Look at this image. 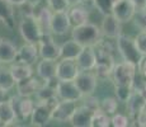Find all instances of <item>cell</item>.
Here are the masks:
<instances>
[{
	"label": "cell",
	"instance_id": "obj_4",
	"mask_svg": "<svg viewBox=\"0 0 146 127\" xmlns=\"http://www.w3.org/2000/svg\"><path fill=\"white\" fill-rule=\"evenodd\" d=\"M60 100L57 97L46 102H38L31 114V123L36 127H43L50 123L52 120V111L57 102Z\"/></svg>",
	"mask_w": 146,
	"mask_h": 127
},
{
	"label": "cell",
	"instance_id": "obj_18",
	"mask_svg": "<svg viewBox=\"0 0 146 127\" xmlns=\"http://www.w3.org/2000/svg\"><path fill=\"white\" fill-rule=\"evenodd\" d=\"M76 63L80 70H94L97 64V53L94 46H84L76 57Z\"/></svg>",
	"mask_w": 146,
	"mask_h": 127
},
{
	"label": "cell",
	"instance_id": "obj_11",
	"mask_svg": "<svg viewBox=\"0 0 146 127\" xmlns=\"http://www.w3.org/2000/svg\"><path fill=\"white\" fill-rule=\"evenodd\" d=\"M53 35H43L38 42V52L41 59L58 60L60 59V46L53 41Z\"/></svg>",
	"mask_w": 146,
	"mask_h": 127
},
{
	"label": "cell",
	"instance_id": "obj_45",
	"mask_svg": "<svg viewBox=\"0 0 146 127\" xmlns=\"http://www.w3.org/2000/svg\"><path fill=\"white\" fill-rule=\"evenodd\" d=\"M0 41H1V37H0Z\"/></svg>",
	"mask_w": 146,
	"mask_h": 127
},
{
	"label": "cell",
	"instance_id": "obj_29",
	"mask_svg": "<svg viewBox=\"0 0 146 127\" xmlns=\"http://www.w3.org/2000/svg\"><path fill=\"white\" fill-rule=\"evenodd\" d=\"M118 108V99L113 97H106L103 99H100V104H99V109L103 111L104 113L113 116L117 112Z\"/></svg>",
	"mask_w": 146,
	"mask_h": 127
},
{
	"label": "cell",
	"instance_id": "obj_14",
	"mask_svg": "<svg viewBox=\"0 0 146 127\" xmlns=\"http://www.w3.org/2000/svg\"><path fill=\"white\" fill-rule=\"evenodd\" d=\"M100 29L104 37L109 39H116L119 35H122V23L113 14H107V15H103Z\"/></svg>",
	"mask_w": 146,
	"mask_h": 127
},
{
	"label": "cell",
	"instance_id": "obj_8",
	"mask_svg": "<svg viewBox=\"0 0 146 127\" xmlns=\"http://www.w3.org/2000/svg\"><path fill=\"white\" fill-rule=\"evenodd\" d=\"M74 81L80 89L83 97H85V95L94 94L98 84V76L95 72H93V70H81Z\"/></svg>",
	"mask_w": 146,
	"mask_h": 127
},
{
	"label": "cell",
	"instance_id": "obj_20",
	"mask_svg": "<svg viewBox=\"0 0 146 127\" xmlns=\"http://www.w3.org/2000/svg\"><path fill=\"white\" fill-rule=\"evenodd\" d=\"M146 107V100L142 97V94L139 90H133V93L131 94V97L128 98V100L126 102V108H127L128 116L130 118H132V121L137 117V114L142 111Z\"/></svg>",
	"mask_w": 146,
	"mask_h": 127
},
{
	"label": "cell",
	"instance_id": "obj_1",
	"mask_svg": "<svg viewBox=\"0 0 146 127\" xmlns=\"http://www.w3.org/2000/svg\"><path fill=\"white\" fill-rule=\"evenodd\" d=\"M95 53H97V64L94 67V72L97 74L98 79H107L112 75L114 69V59L112 55V51L106 42L100 41L94 46Z\"/></svg>",
	"mask_w": 146,
	"mask_h": 127
},
{
	"label": "cell",
	"instance_id": "obj_28",
	"mask_svg": "<svg viewBox=\"0 0 146 127\" xmlns=\"http://www.w3.org/2000/svg\"><path fill=\"white\" fill-rule=\"evenodd\" d=\"M15 80H14L10 69H7L4 66H0V88L9 92L15 86Z\"/></svg>",
	"mask_w": 146,
	"mask_h": 127
},
{
	"label": "cell",
	"instance_id": "obj_44",
	"mask_svg": "<svg viewBox=\"0 0 146 127\" xmlns=\"http://www.w3.org/2000/svg\"><path fill=\"white\" fill-rule=\"evenodd\" d=\"M0 66H1V61H0Z\"/></svg>",
	"mask_w": 146,
	"mask_h": 127
},
{
	"label": "cell",
	"instance_id": "obj_34",
	"mask_svg": "<svg viewBox=\"0 0 146 127\" xmlns=\"http://www.w3.org/2000/svg\"><path fill=\"white\" fill-rule=\"evenodd\" d=\"M131 118L123 113H114L111 116V126L113 127H127L131 125Z\"/></svg>",
	"mask_w": 146,
	"mask_h": 127
},
{
	"label": "cell",
	"instance_id": "obj_31",
	"mask_svg": "<svg viewBox=\"0 0 146 127\" xmlns=\"http://www.w3.org/2000/svg\"><path fill=\"white\" fill-rule=\"evenodd\" d=\"M116 0H93V5L102 15L112 14V9Z\"/></svg>",
	"mask_w": 146,
	"mask_h": 127
},
{
	"label": "cell",
	"instance_id": "obj_23",
	"mask_svg": "<svg viewBox=\"0 0 146 127\" xmlns=\"http://www.w3.org/2000/svg\"><path fill=\"white\" fill-rule=\"evenodd\" d=\"M67 14H69V19L71 22L72 27L85 24L89 22V12L84 7H81L80 4L71 5L67 10Z\"/></svg>",
	"mask_w": 146,
	"mask_h": 127
},
{
	"label": "cell",
	"instance_id": "obj_37",
	"mask_svg": "<svg viewBox=\"0 0 146 127\" xmlns=\"http://www.w3.org/2000/svg\"><path fill=\"white\" fill-rule=\"evenodd\" d=\"M85 103H84V106L89 107L90 109H93V111H97V109H99V104H100V99L97 97H94L93 94L90 95H85Z\"/></svg>",
	"mask_w": 146,
	"mask_h": 127
},
{
	"label": "cell",
	"instance_id": "obj_10",
	"mask_svg": "<svg viewBox=\"0 0 146 127\" xmlns=\"http://www.w3.org/2000/svg\"><path fill=\"white\" fill-rule=\"evenodd\" d=\"M9 100L12 102V106L17 113L18 121H26L27 118H31L33 109L36 107V103L31 99V97H10Z\"/></svg>",
	"mask_w": 146,
	"mask_h": 127
},
{
	"label": "cell",
	"instance_id": "obj_39",
	"mask_svg": "<svg viewBox=\"0 0 146 127\" xmlns=\"http://www.w3.org/2000/svg\"><path fill=\"white\" fill-rule=\"evenodd\" d=\"M139 71H140V74H141V75L146 79V59H145V57H144V60H142V63L140 64Z\"/></svg>",
	"mask_w": 146,
	"mask_h": 127
},
{
	"label": "cell",
	"instance_id": "obj_9",
	"mask_svg": "<svg viewBox=\"0 0 146 127\" xmlns=\"http://www.w3.org/2000/svg\"><path fill=\"white\" fill-rule=\"evenodd\" d=\"M56 92H57V98L60 100L78 102L83 98V94L74 80H58Z\"/></svg>",
	"mask_w": 146,
	"mask_h": 127
},
{
	"label": "cell",
	"instance_id": "obj_40",
	"mask_svg": "<svg viewBox=\"0 0 146 127\" xmlns=\"http://www.w3.org/2000/svg\"><path fill=\"white\" fill-rule=\"evenodd\" d=\"M132 1L136 4L137 9H144V8H146V0H132Z\"/></svg>",
	"mask_w": 146,
	"mask_h": 127
},
{
	"label": "cell",
	"instance_id": "obj_46",
	"mask_svg": "<svg viewBox=\"0 0 146 127\" xmlns=\"http://www.w3.org/2000/svg\"><path fill=\"white\" fill-rule=\"evenodd\" d=\"M0 126H1V125H0Z\"/></svg>",
	"mask_w": 146,
	"mask_h": 127
},
{
	"label": "cell",
	"instance_id": "obj_21",
	"mask_svg": "<svg viewBox=\"0 0 146 127\" xmlns=\"http://www.w3.org/2000/svg\"><path fill=\"white\" fill-rule=\"evenodd\" d=\"M41 85L42 84L40 83V79L33 78V75L31 78L21 80L15 84L18 95H21V97H32V95H36V93H37V90L40 89Z\"/></svg>",
	"mask_w": 146,
	"mask_h": 127
},
{
	"label": "cell",
	"instance_id": "obj_43",
	"mask_svg": "<svg viewBox=\"0 0 146 127\" xmlns=\"http://www.w3.org/2000/svg\"><path fill=\"white\" fill-rule=\"evenodd\" d=\"M69 1H70V4L71 5H75V4H80L83 0H69Z\"/></svg>",
	"mask_w": 146,
	"mask_h": 127
},
{
	"label": "cell",
	"instance_id": "obj_6",
	"mask_svg": "<svg viewBox=\"0 0 146 127\" xmlns=\"http://www.w3.org/2000/svg\"><path fill=\"white\" fill-rule=\"evenodd\" d=\"M19 33L26 42L35 45H38V42L43 37V32H42L36 17L33 15L24 17L22 19V22L19 23Z\"/></svg>",
	"mask_w": 146,
	"mask_h": 127
},
{
	"label": "cell",
	"instance_id": "obj_2",
	"mask_svg": "<svg viewBox=\"0 0 146 127\" xmlns=\"http://www.w3.org/2000/svg\"><path fill=\"white\" fill-rule=\"evenodd\" d=\"M72 39L79 42L81 46H95L102 41L103 33L100 27L93 23H85L72 27Z\"/></svg>",
	"mask_w": 146,
	"mask_h": 127
},
{
	"label": "cell",
	"instance_id": "obj_12",
	"mask_svg": "<svg viewBox=\"0 0 146 127\" xmlns=\"http://www.w3.org/2000/svg\"><path fill=\"white\" fill-rule=\"evenodd\" d=\"M81 71L76 60L60 59L57 61V72L56 78L58 80H75L78 74Z\"/></svg>",
	"mask_w": 146,
	"mask_h": 127
},
{
	"label": "cell",
	"instance_id": "obj_26",
	"mask_svg": "<svg viewBox=\"0 0 146 127\" xmlns=\"http://www.w3.org/2000/svg\"><path fill=\"white\" fill-rule=\"evenodd\" d=\"M17 121H18V117L12 106V102L9 99L1 102L0 103V125L10 126Z\"/></svg>",
	"mask_w": 146,
	"mask_h": 127
},
{
	"label": "cell",
	"instance_id": "obj_36",
	"mask_svg": "<svg viewBox=\"0 0 146 127\" xmlns=\"http://www.w3.org/2000/svg\"><path fill=\"white\" fill-rule=\"evenodd\" d=\"M135 23L141 31H146V8L144 9H137L136 14L133 17Z\"/></svg>",
	"mask_w": 146,
	"mask_h": 127
},
{
	"label": "cell",
	"instance_id": "obj_13",
	"mask_svg": "<svg viewBox=\"0 0 146 127\" xmlns=\"http://www.w3.org/2000/svg\"><path fill=\"white\" fill-rule=\"evenodd\" d=\"M76 107V102L74 100H58L52 111V120L60 123L70 122Z\"/></svg>",
	"mask_w": 146,
	"mask_h": 127
},
{
	"label": "cell",
	"instance_id": "obj_19",
	"mask_svg": "<svg viewBox=\"0 0 146 127\" xmlns=\"http://www.w3.org/2000/svg\"><path fill=\"white\" fill-rule=\"evenodd\" d=\"M57 61L58 60H47V59H41V61H38L37 75L42 81H48L56 78Z\"/></svg>",
	"mask_w": 146,
	"mask_h": 127
},
{
	"label": "cell",
	"instance_id": "obj_42",
	"mask_svg": "<svg viewBox=\"0 0 146 127\" xmlns=\"http://www.w3.org/2000/svg\"><path fill=\"white\" fill-rule=\"evenodd\" d=\"M10 3L14 5V7H21L22 4H24V3H27L28 0H9Z\"/></svg>",
	"mask_w": 146,
	"mask_h": 127
},
{
	"label": "cell",
	"instance_id": "obj_22",
	"mask_svg": "<svg viewBox=\"0 0 146 127\" xmlns=\"http://www.w3.org/2000/svg\"><path fill=\"white\" fill-rule=\"evenodd\" d=\"M18 49L9 39L1 38L0 41V61L1 64H13L17 60Z\"/></svg>",
	"mask_w": 146,
	"mask_h": 127
},
{
	"label": "cell",
	"instance_id": "obj_33",
	"mask_svg": "<svg viewBox=\"0 0 146 127\" xmlns=\"http://www.w3.org/2000/svg\"><path fill=\"white\" fill-rule=\"evenodd\" d=\"M46 3L52 12H67L71 7L69 0H46Z\"/></svg>",
	"mask_w": 146,
	"mask_h": 127
},
{
	"label": "cell",
	"instance_id": "obj_35",
	"mask_svg": "<svg viewBox=\"0 0 146 127\" xmlns=\"http://www.w3.org/2000/svg\"><path fill=\"white\" fill-rule=\"evenodd\" d=\"M135 43L141 55L146 57V31H141L137 33V36L135 37Z\"/></svg>",
	"mask_w": 146,
	"mask_h": 127
},
{
	"label": "cell",
	"instance_id": "obj_27",
	"mask_svg": "<svg viewBox=\"0 0 146 127\" xmlns=\"http://www.w3.org/2000/svg\"><path fill=\"white\" fill-rule=\"evenodd\" d=\"M10 71H12V75L15 80V83L21 80H24L27 78H31L33 75V70H32V65L28 64H23V63H14L12 64V66L9 67Z\"/></svg>",
	"mask_w": 146,
	"mask_h": 127
},
{
	"label": "cell",
	"instance_id": "obj_5",
	"mask_svg": "<svg viewBox=\"0 0 146 127\" xmlns=\"http://www.w3.org/2000/svg\"><path fill=\"white\" fill-rule=\"evenodd\" d=\"M139 67L135 66L133 64L122 61L114 65V69L112 71V80L114 85H128L133 86L135 78L137 75Z\"/></svg>",
	"mask_w": 146,
	"mask_h": 127
},
{
	"label": "cell",
	"instance_id": "obj_38",
	"mask_svg": "<svg viewBox=\"0 0 146 127\" xmlns=\"http://www.w3.org/2000/svg\"><path fill=\"white\" fill-rule=\"evenodd\" d=\"M133 122H136L135 125H137L140 127H146V107L137 114V117L133 120Z\"/></svg>",
	"mask_w": 146,
	"mask_h": 127
},
{
	"label": "cell",
	"instance_id": "obj_30",
	"mask_svg": "<svg viewBox=\"0 0 146 127\" xmlns=\"http://www.w3.org/2000/svg\"><path fill=\"white\" fill-rule=\"evenodd\" d=\"M111 126V116L104 113L100 109L94 111L93 120H92V127H108Z\"/></svg>",
	"mask_w": 146,
	"mask_h": 127
},
{
	"label": "cell",
	"instance_id": "obj_32",
	"mask_svg": "<svg viewBox=\"0 0 146 127\" xmlns=\"http://www.w3.org/2000/svg\"><path fill=\"white\" fill-rule=\"evenodd\" d=\"M133 93V86L128 85H114V94L118 102H127L131 94Z\"/></svg>",
	"mask_w": 146,
	"mask_h": 127
},
{
	"label": "cell",
	"instance_id": "obj_24",
	"mask_svg": "<svg viewBox=\"0 0 146 127\" xmlns=\"http://www.w3.org/2000/svg\"><path fill=\"white\" fill-rule=\"evenodd\" d=\"M13 7L9 0H0V21L10 29L15 28V13Z\"/></svg>",
	"mask_w": 146,
	"mask_h": 127
},
{
	"label": "cell",
	"instance_id": "obj_15",
	"mask_svg": "<svg viewBox=\"0 0 146 127\" xmlns=\"http://www.w3.org/2000/svg\"><path fill=\"white\" fill-rule=\"evenodd\" d=\"M71 27L72 25L69 19L67 12H52V18H51L52 35H56V36L66 35Z\"/></svg>",
	"mask_w": 146,
	"mask_h": 127
},
{
	"label": "cell",
	"instance_id": "obj_41",
	"mask_svg": "<svg viewBox=\"0 0 146 127\" xmlns=\"http://www.w3.org/2000/svg\"><path fill=\"white\" fill-rule=\"evenodd\" d=\"M7 94H8L7 90L0 88V103H1V102H4V100H7Z\"/></svg>",
	"mask_w": 146,
	"mask_h": 127
},
{
	"label": "cell",
	"instance_id": "obj_25",
	"mask_svg": "<svg viewBox=\"0 0 146 127\" xmlns=\"http://www.w3.org/2000/svg\"><path fill=\"white\" fill-rule=\"evenodd\" d=\"M84 46H81L79 42L75 39H69L64 42L60 46V59H70V60H76ZM58 59V60H60Z\"/></svg>",
	"mask_w": 146,
	"mask_h": 127
},
{
	"label": "cell",
	"instance_id": "obj_17",
	"mask_svg": "<svg viewBox=\"0 0 146 127\" xmlns=\"http://www.w3.org/2000/svg\"><path fill=\"white\" fill-rule=\"evenodd\" d=\"M40 57L38 52V45L35 43H26L18 49V55H17V63H23L28 65H33ZM14 61V63H15Z\"/></svg>",
	"mask_w": 146,
	"mask_h": 127
},
{
	"label": "cell",
	"instance_id": "obj_16",
	"mask_svg": "<svg viewBox=\"0 0 146 127\" xmlns=\"http://www.w3.org/2000/svg\"><path fill=\"white\" fill-rule=\"evenodd\" d=\"M94 111L86 106H78L72 114L70 123L74 127H92V120H93Z\"/></svg>",
	"mask_w": 146,
	"mask_h": 127
},
{
	"label": "cell",
	"instance_id": "obj_7",
	"mask_svg": "<svg viewBox=\"0 0 146 127\" xmlns=\"http://www.w3.org/2000/svg\"><path fill=\"white\" fill-rule=\"evenodd\" d=\"M137 12V7L132 0H116L112 9V14L121 23H128L132 21Z\"/></svg>",
	"mask_w": 146,
	"mask_h": 127
},
{
	"label": "cell",
	"instance_id": "obj_3",
	"mask_svg": "<svg viewBox=\"0 0 146 127\" xmlns=\"http://www.w3.org/2000/svg\"><path fill=\"white\" fill-rule=\"evenodd\" d=\"M116 45L123 61L133 64L137 67L140 66V64L142 63L145 56H142L141 52L137 49L136 43H135V38H131L130 36L126 35H119L116 38Z\"/></svg>",
	"mask_w": 146,
	"mask_h": 127
}]
</instances>
